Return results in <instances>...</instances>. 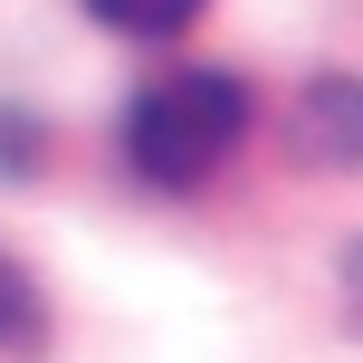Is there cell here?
Here are the masks:
<instances>
[{
    "label": "cell",
    "instance_id": "cell-1",
    "mask_svg": "<svg viewBox=\"0 0 363 363\" xmlns=\"http://www.w3.org/2000/svg\"><path fill=\"white\" fill-rule=\"evenodd\" d=\"M249 86L230 67H172L125 106V163L153 191H201L239 144H249Z\"/></svg>",
    "mask_w": 363,
    "mask_h": 363
},
{
    "label": "cell",
    "instance_id": "cell-2",
    "mask_svg": "<svg viewBox=\"0 0 363 363\" xmlns=\"http://www.w3.org/2000/svg\"><path fill=\"white\" fill-rule=\"evenodd\" d=\"M287 144L306 172H363V77H306Z\"/></svg>",
    "mask_w": 363,
    "mask_h": 363
},
{
    "label": "cell",
    "instance_id": "cell-3",
    "mask_svg": "<svg viewBox=\"0 0 363 363\" xmlns=\"http://www.w3.org/2000/svg\"><path fill=\"white\" fill-rule=\"evenodd\" d=\"M48 345V296L19 258H0V354H38Z\"/></svg>",
    "mask_w": 363,
    "mask_h": 363
},
{
    "label": "cell",
    "instance_id": "cell-4",
    "mask_svg": "<svg viewBox=\"0 0 363 363\" xmlns=\"http://www.w3.org/2000/svg\"><path fill=\"white\" fill-rule=\"evenodd\" d=\"M211 0H86V19H106L115 38H182Z\"/></svg>",
    "mask_w": 363,
    "mask_h": 363
},
{
    "label": "cell",
    "instance_id": "cell-5",
    "mask_svg": "<svg viewBox=\"0 0 363 363\" xmlns=\"http://www.w3.org/2000/svg\"><path fill=\"white\" fill-rule=\"evenodd\" d=\"M38 115H19V106H0V182H29L38 172Z\"/></svg>",
    "mask_w": 363,
    "mask_h": 363
},
{
    "label": "cell",
    "instance_id": "cell-6",
    "mask_svg": "<svg viewBox=\"0 0 363 363\" xmlns=\"http://www.w3.org/2000/svg\"><path fill=\"white\" fill-rule=\"evenodd\" d=\"M335 315H345V335H363V239H345V258H335Z\"/></svg>",
    "mask_w": 363,
    "mask_h": 363
}]
</instances>
